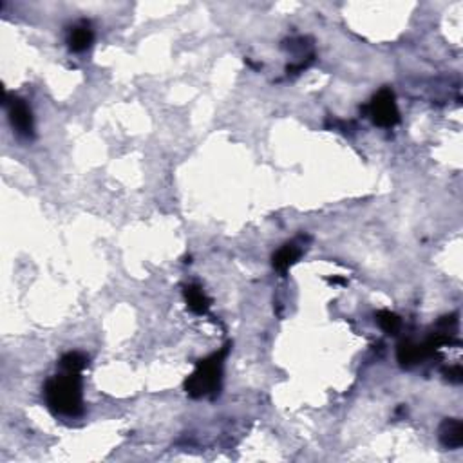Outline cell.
I'll return each mask as SVG.
<instances>
[{
	"instance_id": "obj_1",
	"label": "cell",
	"mask_w": 463,
	"mask_h": 463,
	"mask_svg": "<svg viewBox=\"0 0 463 463\" xmlns=\"http://www.w3.org/2000/svg\"><path fill=\"white\" fill-rule=\"evenodd\" d=\"M43 395L49 409L62 416H78L83 411L80 373L62 371L48 380Z\"/></svg>"
},
{
	"instance_id": "obj_2",
	"label": "cell",
	"mask_w": 463,
	"mask_h": 463,
	"mask_svg": "<svg viewBox=\"0 0 463 463\" xmlns=\"http://www.w3.org/2000/svg\"><path fill=\"white\" fill-rule=\"evenodd\" d=\"M228 346H225L221 351L197 362L196 371L192 373L185 382L186 393L192 398L215 397L219 393L221 378H223V364H225V358L228 355Z\"/></svg>"
},
{
	"instance_id": "obj_3",
	"label": "cell",
	"mask_w": 463,
	"mask_h": 463,
	"mask_svg": "<svg viewBox=\"0 0 463 463\" xmlns=\"http://www.w3.org/2000/svg\"><path fill=\"white\" fill-rule=\"evenodd\" d=\"M369 116L378 127H395L400 121L397 98L391 89H380L368 106Z\"/></svg>"
},
{
	"instance_id": "obj_4",
	"label": "cell",
	"mask_w": 463,
	"mask_h": 463,
	"mask_svg": "<svg viewBox=\"0 0 463 463\" xmlns=\"http://www.w3.org/2000/svg\"><path fill=\"white\" fill-rule=\"evenodd\" d=\"M6 107H8V115H10V121L13 130H17L19 136L22 138H33L35 134V121H33V112H31V107L26 104V100L22 98H6Z\"/></svg>"
},
{
	"instance_id": "obj_5",
	"label": "cell",
	"mask_w": 463,
	"mask_h": 463,
	"mask_svg": "<svg viewBox=\"0 0 463 463\" xmlns=\"http://www.w3.org/2000/svg\"><path fill=\"white\" fill-rule=\"evenodd\" d=\"M440 442L447 449H460L463 445V424L458 418H447L440 425Z\"/></svg>"
},
{
	"instance_id": "obj_6",
	"label": "cell",
	"mask_w": 463,
	"mask_h": 463,
	"mask_svg": "<svg viewBox=\"0 0 463 463\" xmlns=\"http://www.w3.org/2000/svg\"><path fill=\"white\" fill-rule=\"evenodd\" d=\"M425 357H429L425 351L424 344H415L411 340H404L398 344L397 358L402 368H413L416 364H420Z\"/></svg>"
},
{
	"instance_id": "obj_7",
	"label": "cell",
	"mask_w": 463,
	"mask_h": 463,
	"mask_svg": "<svg viewBox=\"0 0 463 463\" xmlns=\"http://www.w3.org/2000/svg\"><path fill=\"white\" fill-rule=\"evenodd\" d=\"M92 40H95V33H92L91 26L87 24V22H81V24L75 26L71 29V33H69V49L75 51V53H81V51H86V49L91 48Z\"/></svg>"
},
{
	"instance_id": "obj_8",
	"label": "cell",
	"mask_w": 463,
	"mask_h": 463,
	"mask_svg": "<svg viewBox=\"0 0 463 463\" xmlns=\"http://www.w3.org/2000/svg\"><path fill=\"white\" fill-rule=\"evenodd\" d=\"M301 253H302V250L299 248L295 243L284 244V246H282L281 250H277V253L273 255V268L281 273L288 272L290 266H293V264L299 261Z\"/></svg>"
},
{
	"instance_id": "obj_9",
	"label": "cell",
	"mask_w": 463,
	"mask_h": 463,
	"mask_svg": "<svg viewBox=\"0 0 463 463\" xmlns=\"http://www.w3.org/2000/svg\"><path fill=\"white\" fill-rule=\"evenodd\" d=\"M185 301L186 304H188V308H190L194 313H205L208 308H210V299L206 297V293L203 291V288L197 286V284H188V286H185Z\"/></svg>"
},
{
	"instance_id": "obj_10",
	"label": "cell",
	"mask_w": 463,
	"mask_h": 463,
	"mask_svg": "<svg viewBox=\"0 0 463 463\" xmlns=\"http://www.w3.org/2000/svg\"><path fill=\"white\" fill-rule=\"evenodd\" d=\"M87 364H89V358L78 351H69L60 358V369L67 373H81L87 368Z\"/></svg>"
},
{
	"instance_id": "obj_11",
	"label": "cell",
	"mask_w": 463,
	"mask_h": 463,
	"mask_svg": "<svg viewBox=\"0 0 463 463\" xmlns=\"http://www.w3.org/2000/svg\"><path fill=\"white\" fill-rule=\"evenodd\" d=\"M377 322H378V326H380V328H382V330L389 335L397 333L402 326L400 317H398L397 313H393V311H387V310L378 311Z\"/></svg>"
},
{
	"instance_id": "obj_12",
	"label": "cell",
	"mask_w": 463,
	"mask_h": 463,
	"mask_svg": "<svg viewBox=\"0 0 463 463\" xmlns=\"http://www.w3.org/2000/svg\"><path fill=\"white\" fill-rule=\"evenodd\" d=\"M445 375H447V378H449L451 382L460 384V382H462V377H463L462 366H453V368H449L447 371H445Z\"/></svg>"
},
{
	"instance_id": "obj_13",
	"label": "cell",
	"mask_w": 463,
	"mask_h": 463,
	"mask_svg": "<svg viewBox=\"0 0 463 463\" xmlns=\"http://www.w3.org/2000/svg\"><path fill=\"white\" fill-rule=\"evenodd\" d=\"M330 282H335V284H344V279H339V277H335V279H330Z\"/></svg>"
}]
</instances>
